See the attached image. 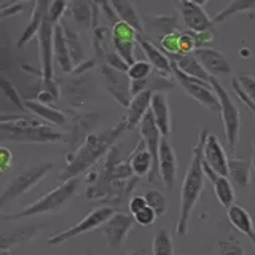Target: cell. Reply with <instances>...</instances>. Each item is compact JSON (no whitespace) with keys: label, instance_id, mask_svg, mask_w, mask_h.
Returning a JSON list of instances; mask_svg holds the SVG:
<instances>
[{"label":"cell","instance_id":"1","mask_svg":"<svg viewBox=\"0 0 255 255\" xmlns=\"http://www.w3.org/2000/svg\"><path fill=\"white\" fill-rule=\"evenodd\" d=\"M128 131L126 123L120 122L117 126L109 128L102 132H93L88 134L86 139L80 143L78 148L72 155H69L67 164L59 174V182H67L70 179H77L80 174L90 171L93 166H96L102 158L114 147L115 140Z\"/></svg>","mask_w":255,"mask_h":255},{"label":"cell","instance_id":"2","mask_svg":"<svg viewBox=\"0 0 255 255\" xmlns=\"http://www.w3.org/2000/svg\"><path fill=\"white\" fill-rule=\"evenodd\" d=\"M207 137V129H201L199 140L193 148V158L183 177V183L180 188V214L179 220L175 223V235L185 236L188 233V222L191 217L196 203L201 198L204 190V169H203V148Z\"/></svg>","mask_w":255,"mask_h":255},{"label":"cell","instance_id":"3","mask_svg":"<svg viewBox=\"0 0 255 255\" xmlns=\"http://www.w3.org/2000/svg\"><path fill=\"white\" fill-rule=\"evenodd\" d=\"M61 140H64V134L42 123L37 117L24 115L19 120L0 125V143H58Z\"/></svg>","mask_w":255,"mask_h":255},{"label":"cell","instance_id":"4","mask_svg":"<svg viewBox=\"0 0 255 255\" xmlns=\"http://www.w3.org/2000/svg\"><path fill=\"white\" fill-rule=\"evenodd\" d=\"M77 188H78V177L70 179L67 182H62L54 190L48 191V193H45L42 198H38L37 201L29 204L27 207H24V209L19 212H14V214L0 212V219L2 220H18V219H30V217H37V215H42V214L56 212L75 195Z\"/></svg>","mask_w":255,"mask_h":255},{"label":"cell","instance_id":"5","mask_svg":"<svg viewBox=\"0 0 255 255\" xmlns=\"http://www.w3.org/2000/svg\"><path fill=\"white\" fill-rule=\"evenodd\" d=\"M209 83L212 86L214 93L217 94V99L220 102V117L223 122V129H225V137L231 148V151H236L238 142H239V129H241V114L233 98L228 94V91L220 85L217 78L211 77Z\"/></svg>","mask_w":255,"mask_h":255},{"label":"cell","instance_id":"6","mask_svg":"<svg viewBox=\"0 0 255 255\" xmlns=\"http://www.w3.org/2000/svg\"><path fill=\"white\" fill-rule=\"evenodd\" d=\"M53 167H54L53 163H42V164L27 167V169L19 172L13 180L8 182V185L2 191V195H0V209L5 207L6 204L16 201L19 196L26 195L27 191H30L34 187H37Z\"/></svg>","mask_w":255,"mask_h":255},{"label":"cell","instance_id":"7","mask_svg":"<svg viewBox=\"0 0 255 255\" xmlns=\"http://www.w3.org/2000/svg\"><path fill=\"white\" fill-rule=\"evenodd\" d=\"M171 67H172L174 80H177L179 85L185 90V93L190 96V98H193L196 102H199L207 110L215 112V114L220 115V102H219L217 94L214 93L209 82H203V80L185 75L182 70L177 69V66H175L174 62H171Z\"/></svg>","mask_w":255,"mask_h":255},{"label":"cell","instance_id":"8","mask_svg":"<svg viewBox=\"0 0 255 255\" xmlns=\"http://www.w3.org/2000/svg\"><path fill=\"white\" fill-rule=\"evenodd\" d=\"M117 212L118 211L115 209V207H107V206L98 207V209H94V211H91L90 214H88L86 217H83L77 223V225L50 236V238H48V244H50V246H61V244L67 243V241H70V239H74V238H77L80 235H85V233H88V231H91V230L101 228L104 223H106L112 217V215H115Z\"/></svg>","mask_w":255,"mask_h":255},{"label":"cell","instance_id":"9","mask_svg":"<svg viewBox=\"0 0 255 255\" xmlns=\"http://www.w3.org/2000/svg\"><path fill=\"white\" fill-rule=\"evenodd\" d=\"M134 223L135 222L132 215L125 212H117L101 227V233L106 238V241L112 251H118L123 246Z\"/></svg>","mask_w":255,"mask_h":255},{"label":"cell","instance_id":"10","mask_svg":"<svg viewBox=\"0 0 255 255\" xmlns=\"http://www.w3.org/2000/svg\"><path fill=\"white\" fill-rule=\"evenodd\" d=\"M139 132H140V137L145 148L148 150V153L153 158V172L148 175V180L150 182H155L156 179V172H158V153H159V143H161L163 135L159 132L156 122L153 118V114L151 110H148L145 117L142 118V122L139 125Z\"/></svg>","mask_w":255,"mask_h":255},{"label":"cell","instance_id":"11","mask_svg":"<svg viewBox=\"0 0 255 255\" xmlns=\"http://www.w3.org/2000/svg\"><path fill=\"white\" fill-rule=\"evenodd\" d=\"M137 35L139 32L123 21L115 22L114 29H112V42H114L115 51L128 62V66L135 62L134 45L137 43Z\"/></svg>","mask_w":255,"mask_h":255},{"label":"cell","instance_id":"12","mask_svg":"<svg viewBox=\"0 0 255 255\" xmlns=\"http://www.w3.org/2000/svg\"><path fill=\"white\" fill-rule=\"evenodd\" d=\"M102 74L106 77V85L109 93L114 96V99L117 102L122 104L123 107L128 109V106L131 104L132 94H131V80L128 77L126 72L115 70L109 66L102 67Z\"/></svg>","mask_w":255,"mask_h":255},{"label":"cell","instance_id":"13","mask_svg":"<svg viewBox=\"0 0 255 255\" xmlns=\"http://www.w3.org/2000/svg\"><path fill=\"white\" fill-rule=\"evenodd\" d=\"M177 156H175V151L171 145V142L167 137L161 139L159 143V153H158V172L161 175V179L164 182V187L172 190L175 185V180H177Z\"/></svg>","mask_w":255,"mask_h":255},{"label":"cell","instance_id":"14","mask_svg":"<svg viewBox=\"0 0 255 255\" xmlns=\"http://www.w3.org/2000/svg\"><path fill=\"white\" fill-rule=\"evenodd\" d=\"M179 16L185 27L191 32H206L212 30L214 21L207 16V13L203 10V6H198L195 3H190L187 0H182L177 6Z\"/></svg>","mask_w":255,"mask_h":255},{"label":"cell","instance_id":"15","mask_svg":"<svg viewBox=\"0 0 255 255\" xmlns=\"http://www.w3.org/2000/svg\"><path fill=\"white\" fill-rule=\"evenodd\" d=\"M193 54L201 62V66L206 69L207 74L214 78L227 77L233 72L228 59L220 51L214 50V48H198V50L193 51Z\"/></svg>","mask_w":255,"mask_h":255},{"label":"cell","instance_id":"16","mask_svg":"<svg viewBox=\"0 0 255 255\" xmlns=\"http://www.w3.org/2000/svg\"><path fill=\"white\" fill-rule=\"evenodd\" d=\"M228 158L225 153V148L222 147L219 137L215 134H207L204 148H203V159L207 166H211L212 169L228 177Z\"/></svg>","mask_w":255,"mask_h":255},{"label":"cell","instance_id":"17","mask_svg":"<svg viewBox=\"0 0 255 255\" xmlns=\"http://www.w3.org/2000/svg\"><path fill=\"white\" fill-rule=\"evenodd\" d=\"M143 32L150 35H158L161 40L164 35L179 30V16L177 14H143L142 18Z\"/></svg>","mask_w":255,"mask_h":255},{"label":"cell","instance_id":"18","mask_svg":"<svg viewBox=\"0 0 255 255\" xmlns=\"http://www.w3.org/2000/svg\"><path fill=\"white\" fill-rule=\"evenodd\" d=\"M137 43L142 48V51L145 53L147 61L151 64V67H153L156 72H159V74L172 77V67H171L169 56H167L163 50H159L150 38H143V34L137 35Z\"/></svg>","mask_w":255,"mask_h":255},{"label":"cell","instance_id":"19","mask_svg":"<svg viewBox=\"0 0 255 255\" xmlns=\"http://www.w3.org/2000/svg\"><path fill=\"white\" fill-rule=\"evenodd\" d=\"M203 169H204L206 179H209V182L212 183L215 196H217L219 203L228 209L231 204H235V196H236L235 188H233V185H231L230 179L225 177V175H220V174L215 172L211 166H207L204 163V159H203Z\"/></svg>","mask_w":255,"mask_h":255},{"label":"cell","instance_id":"20","mask_svg":"<svg viewBox=\"0 0 255 255\" xmlns=\"http://www.w3.org/2000/svg\"><path fill=\"white\" fill-rule=\"evenodd\" d=\"M150 110L153 114L156 126L163 137H169L172 131L171 126V109H169V99L166 93H153L150 102Z\"/></svg>","mask_w":255,"mask_h":255},{"label":"cell","instance_id":"21","mask_svg":"<svg viewBox=\"0 0 255 255\" xmlns=\"http://www.w3.org/2000/svg\"><path fill=\"white\" fill-rule=\"evenodd\" d=\"M151 91H142L139 94L132 96L131 104L128 106L126 115L123 117V122L126 123L128 131L137 128L142 122V118L145 117V114L150 110V102H151Z\"/></svg>","mask_w":255,"mask_h":255},{"label":"cell","instance_id":"22","mask_svg":"<svg viewBox=\"0 0 255 255\" xmlns=\"http://www.w3.org/2000/svg\"><path fill=\"white\" fill-rule=\"evenodd\" d=\"M171 62H174L177 66L179 70H182L183 74L188 77H193L198 80H203V82H209L211 75L207 74L206 69L201 66V62L196 59V56L193 53L188 54H172L169 56Z\"/></svg>","mask_w":255,"mask_h":255},{"label":"cell","instance_id":"23","mask_svg":"<svg viewBox=\"0 0 255 255\" xmlns=\"http://www.w3.org/2000/svg\"><path fill=\"white\" fill-rule=\"evenodd\" d=\"M228 220L239 233H243L244 236L249 238L251 243L255 247V228H254V220L251 217V214L241 206L231 204L228 207Z\"/></svg>","mask_w":255,"mask_h":255},{"label":"cell","instance_id":"24","mask_svg":"<svg viewBox=\"0 0 255 255\" xmlns=\"http://www.w3.org/2000/svg\"><path fill=\"white\" fill-rule=\"evenodd\" d=\"M128 159H129L132 174L137 179L148 177V175L153 172V158L148 153V150L145 148L142 140L139 142V145L132 150V153Z\"/></svg>","mask_w":255,"mask_h":255},{"label":"cell","instance_id":"25","mask_svg":"<svg viewBox=\"0 0 255 255\" xmlns=\"http://www.w3.org/2000/svg\"><path fill=\"white\" fill-rule=\"evenodd\" d=\"M40 225H27V227H19L14 231H5V233H0V252L3 251H10L11 247L19 246L30 241L38 231Z\"/></svg>","mask_w":255,"mask_h":255},{"label":"cell","instance_id":"26","mask_svg":"<svg viewBox=\"0 0 255 255\" xmlns=\"http://www.w3.org/2000/svg\"><path fill=\"white\" fill-rule=\"evenodd\" d=\"M24 107H26V110L30 112L34 117L43 120V122L50 125H54V126L66 125V115H64L61 110L48 106V104H42L38 101H26L24 102Z\"/></svg>","mask_w":255,"mask_h":255},{"label":"cell","instance_id":"27","mask_svg":"<svg viewBox=\"0 0 255 255\" xmlns=\"http://www.w3.org/2000/svg\"><path fill=\"white\" fill-rule=\"evenodd\" d=\"M53 53H54V59L59 64V67L62 72H72L74 70V62H72L70 53H69V46H67V40L64 35V27L62 26H56L54 27V37H53Z\"/></svg>","mask_w":255,"mask_h":255},{"label":"cell","instance_id":"28","mask_svg":"<svg viewBox=\"0 0 255 255\" xmlns=\"http://www.w3.org/2000/svg\"><path fill=\"white\" fill-rule=\"evenodd\" d=\"M110 5L114 8L118 21H123L134 27L139 34H143V26H142V18L135 11V8L131 5L129 0H110Z\"/></svg>","mask_w":255,"mask_h":255},{"label":"cell","instance_id":"29","mask_svg":"<svg viewBox=\"0 0 255 255\" xmlns=\"http://www.w3.org/2000/svg\"><path fill=\"white\" fill-rule=\"evenodd\" d=\"M251 172H252V163L246 159H239L231 156L228 158V177L233 180L235 185L239 188H247L251 183Z\"/></svg>","mask_w":255,"mask_h":255},{"label":"cell","instance_id":"30","mask_svg":"<svg viewBox=\"0 0 255 255\" xmlns=\"http://www.w3.org/2000/svg\"><path fill=\"white\" fill-rule=\"evenodd\" d=\"M50 0H37V5H35V10H34V14H32V19H30V24L29 27L24 30V34L19 40V46H24V43H27L29 40L34 37L37 32L40 30V26H42V22L45 19V16L48 13V8H50Z\"/></svg>","mask_w":255,"mask_h":255},{"label":"cell","instance_id":"31","mask_svg":"<svg viewBox=\"0 0 255 255\" xmlns=\"http://www.w3.org/2000/svg\"><path fill=\"white\" fill-rule=\"evenodd\" d=\"M252 10H255V0H230V3L223 8L222 11L215 14L212 21H214V24H222L238 13L252 11Z\"/></svg>","mask_w":255,"mask_h":255},{"label":"cell","instance_id":"32","mask_svg":"<svg viewBox=\"0 0 255 255\" xmlns=\"http://www.w3.org/2000/svg\"><path fill=\"white\" fill-rule=\"evenodd\" d=\"M151 252L153 255H174V243L172 236L167 230H159L151 243Z\"/></svg>","mask_w":255,"mask_h":255},{"label":"cell","instance_id":"33","mask_svg":"<svg viewBox=\"0 0 255 255\" xmlns=\"http://www.w3.org/2000/svg\"><path fill=\"white\" fill-rule=\"evenodd\" d=\"M64 35H66V40H67L72 62H74V66H78V64L85 59V53H83L82 43H80V38L75 32L70 29H64Z\"/></svg>","mask_w":255,"mask_h":255},{"label":"cell","instance_id":"34","mask_svg":"<svg viewBox=\"0 0 255 255\" xmlns=\"http://www.w3.org/2000/svg\"><path fill=\"white\" fill-rule=\"evenodd\" d=\"M143 198H145L147 206L155 211V214L158 215V217H161V215L166 214L167 199H166L164 193H161V191H158V190H148V191H145Z\"/></svg>","mask_w":255,"mask_h":255},{"label":"cell","instance_id":"35","mask_svg":"<svg viewBox=\"0 0 255 255\" xmlns=\"http://www.w3.org/2000/svg\"><path fill=\"white\" fill-rule=\"evenodd\" d=\"M126 74L131 82H140V80H145L153 74V67L148 61H135L129 66Z\"/></svg>","mask_w":255,"mask_h":255},{"label":"cell","instance_id":"36","mask_svg":"<svg viewBox=\"0 0 255 255\" xmlns=\"http://www.w3.org/2000/svg\"><path fill=\"white\" fill-rule=\"evenodd\" d=\"M72 16H74V19L80 24V26H88V24L91 22V8L88 5L85 0H75L74 3H72Z\"/></svg>","mask_w":255,"mask_h":255},{"label":"cell","instance_id":"37","mask_svg":"<svg viewBox=\"0 0 255 255\" xmlns=\"http://www.w3.org/2000/svg\"><path fill=\"white\" fill-rule=\"evenodd\" d=\"M0 90L3 91V94L6 96L8 99H10L16 107H18L19 110H22V112H26V107H24V102L21 101V98H19V94H18V91L14 90V86H13V83L11 82H8V80L5 78V77H0Z\"/></svg>","mask_w":255,"mask_h":255},{"label":"cell","instance_id":"38","mask_svg":"<svg viewBox=\"0 0 255 255\" xmlns=\"http://www.w3.org/2000/svg\"><path fill=\"white\" fill-rule=\"evenodd\" d=\"M179 38H180V32H179V30L171 32V34L164 35L161 40H159L161 50H163L167 56L179 54Z\"/></svg>","mask_w":255,"mask_h":255},{"label":"cell","instance_id":"39","mask_svg":"<svg viewBox=\"0 0 255 255\" xmlns=\"http://www.w3.org/2000/svg\"><path fill=\"white\" fill-rule=\"evenodd\" d=\"M219 247V255H244L243 246L239 244L236 239H220L217 243Z\"/></svg>","mask_w":255,"mask_h":255},{"label":"cell","instance_id":"40","mask_svg":"<svg viewBox=\"0 0 255 255\" xmlns=\"http://www.w3.org/2000/svg\"><path fill=\"white\" fill-rule=\"evenodd\" d=\"M236 80H238L239 86L243 88V91L246 93L247 98H249L255 104V77H252L251 74H246V72H243V74L238 75Z\"/></svg>","mask_w":255,"mask_h":255},{"label":"cell","instance_id":"41","mask_svg":"<svg viewBox=\"0 0 255 255\" xmlns=\"http://www.w3.org/2000/svg\"><path fill=\"white\" fill-rule=\"evenodd\" d=\"M134 217V222L137 223V225L140 227H150V225H153L155 220L158 219V215L155 214V211L151 209V207H143L142 211H139L137 214H134L132 215Z\"/></svg>","mask_w":255,"mask_h":255},{"label":"cell","instance_id":"42","mask_svg":"<svg viewBox=\"0 0 255 255\" xmlns=\"http://www.w3.org/2000/svg\"><path fill=\"white\" fill-rule=\"evenodd\" d=\"M196 50V43L195 38L191 35L190 30L180 32V38H179V54H188L193 53Z\"/></svg>","mask_w":255,"mask_h":255},{"label":"cell","instance_id":"43","mask_svg":"<svg viewBox=\"0 0 255 255\" xmlns=\"http://www.w3.org/2000/svg\"><path fill=\"white\" fill-rule=\"evenodd\" d=\"M106 66L115 69V70H120V72H128L129 66H128V62L120 56L117 51H112V53H106Z\"/></svg>","mask_w":255,"mask_h":255},{"label":"cell","instance_id":"44","mask_svg":"<svg viewBox=\"0 0 255 255\" xmlns=\"http://www.w3.org/2000/svg\"><path fill=\"white\" fill-rule=\"evenodd\" d=\"M66 6H67L66 0H53V2L50 3V8H48L46 18L50 19L53 24H58L64 10H66Z\"/></svg>","mask_w":255,"mask_h":255},{"label":"cell","instance_id":"45","mask_svg":"<svg viewBox=\"0 0 255 255\" xmlns=\"http://www.w3.org/2000/svg\"><path fill=\"white\" fill-rule=\"evenodd\" d=\"M11 166H13V151L5 145H0V174H8L11 171Z\"/></svg>","mask_w":255,"mask_h":255},{"label":"cell","instance_id":"46","mask_svg":"<svg viewBox=\"0 0 255 255\" xmlns=\"http://www.w3.org/2000/svg\"><path fill=\"white\" fill-rule=\"evenodd\" d=\"M191 32V30H190ZM191 35L195 38L196 43V50L198 48H209L214 42V32L212 30H206V32H191Z\"/></svg>","mask_w":255,"mask_h":255},{"label":"cell","instance_id":"47","mask_svg":"<svg viewBox=\"0 0 255 255\" xmlns=\"http://www.w3.org/2000/svg\"><path fill=\"white\" fill-rule=\"evenodd\" d=\"M233 90H235V93L238 94V98L239 99H241V102H244L246 104V106L247 107H249V110L252 112V114L255 115V104L249 99V98H247V96H246V93L243 91V88L241 86H239V83H238V80L235 78L233 80Z\"/></svg>","mask_w":255,"mask_h":255},{"label":"cell","instance_id":"48","mask_svg":"<svg viewBox=\"0 0 255 255\" xmlns=\"http://www.w3.org/2000/svg\"><path fill=\"white\" fill-rule=\"evenodd\" d=\"M96 3H98L102 10H104V13L107 14V18L112 21V22H118V18H117V14H115V11H114V8H112V5H110V0H94Z\"/></svg>","mask_w":255,"mask_h":255},{"label":"cell","instance_id":"49","mask_svg":"<svg viewBox=\"0 0 255 255\" xmlns=\"http://www.w3.org/2000/svg\"><path fill=\"white\" fill-rule=\"evenodd\" d=\"M143 207H147V201L143 196H132L131 201H129V212L131 215L137 214L139 211H142Z\"/></svg>","mask_w":255,"mask_h":255},{"label":"cell","instance_id":"50","mask_svg":"<svg viewBox=\"0 0 255 255\" xmlns=\"http://www.w3.org/2000/svg\"><path fill=\"white\" fill-rule=\"evenodd\" d=\"M24 115H19V114H0V125L6 122H13V120H19Z\"/></svg>","mask_w":255,"mask_h":255},{"label":"cell","instance_id":"51","mask_svg":"<svg viewBox=\"0 0 255 255\" xmlns=\"http://www.w3.org/2000/svg\"><path fill=\"white\" fill-rule=\"evenodd\" d=\"M187 2H190V3H195V5H198V6H204L209 0H187Z\"/></svg>","mask_w":255,"mask_h":255},{"label":"cell","instance_id":"52","mask_svg":"<svg viewBox=\"0 0 255 255\" xmlns=\"http://www.w3.org/2000/svg\"><path fill=\"white\" fill-rule=\"evenodd\" d=\"M143 254H145V251L139 249V251H135V252H132V254H129V255H143Z\"/></svg>","mask_w":255,"mask_h":255},{"label":"cell","instance_id":"53","mask_svg":"<svg viewBox=\"0 0 255 255\" xmlns=\"http://www.w3.org/2000/svg\"><path fill=\"white\" fill-rule=\"evenodd\" d=\"M251 163H252V169H255V155L252 156V161Z\"/></svg>","mask_w":255,"mask_h":255},{"label":"cell","instance_id":"54","mask_svg":"<svg viewBox=\"0 0 255 255\" xmlns=\"http://www.w3.org/2000/svg\"><path fill=\"white\" fill-rule=\"evenodd\" d=\"M0 255H11L10 251H3V252H0Z\"/></svg>","mask_w":255,"mask_h":255},{"label":"cell","instance_id":"55","mask_svg":"<svg viewBox=\"0 0 255 255\" xmlns=\"http://www.w3.org/2000/svg\"><path fill=\"white\" fill-rule=\"evenodd\" d=\"M18 2H29V0H18Z\"/></svg>","mask_w":255,"mask_h":255},{"label":"cell","instance_id":"56","mask_svg":"<svg viewBox=\"0 0 255 255\" xmlns=\"http://www.w3.org/2000/svg\"><path fill=\"white\" fill-rule=\"evenodd\" d=\"M85 255H93V254H91V252H86Z\"/></svg>","mask_w":255,"mask_h":255}]
</instances>
